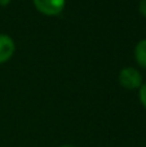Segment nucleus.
Wrapping results in <instances>:
<instances>
[{
  "label": "nucleus",
  "instance_id": "nucleus-1",
  "mask_svg": "<svg viewBox=\"0 0 146 147\" xmlns=\"http://www.w3.org/2000/svg\"><path fill=\"white\" fill-rule=\"evenodd\" d=\"M119 83L123 88L128 89V90L139 89L142 85V75L135 67H124L119 72Z\"/></svg>",
  "mask_w": 146,
  "mask_h": 147
},
{
  "label": "nucleus",
  "instance_id": "nucleus-2",
  "mask_svg": "<svg viewBox=\"0 0 146 147\" xmlns=\"http://www.w3.org/2000/svg\"><path fill=\"white\" fill-rule=\"evenodd\" d=\"M35 8L45 16H58L65 9L66 0H32Z\"/></svg>",
  "mask_w": 146,
  "mask_h": 147
},
{
  "label": "nucleus",
  "instance_id": "nucleus-3",
  "mask_svg": "<svg viewBox=\"0 0 146 147\" xmlns=\"http://www.w3.org/2000/svg\"><path fill=\"white\" fill-rule=\"evenodd\" d=\"M16 51L14 40L7 34H0V65L12 58Z\"/></svg>",
  "mask_w": 146,
  "mask_h": 147
},
{
  "label": "nucleus",
  "instance_id": "nucleus-4",
  "mask_svg": "<svg viewBox=\"0 0 146 147\" xmlns=\"http://www.w3.org/2000/svg\"><path fill=\"white\" fill-rule=\"evenodd\" d=\"M135 59L137 65L146 69V39H142L135 47Z\"/></svg>",
  "mask_w": 146,
  "mask_h": 147
},
{
  "label": "nucleus",
  "instance_id": "nucleus-5",
  "mask_svg": "<svg viewBox=\"0 0 146 147\" xmlns=\"http://www.w3.org/2000/svg\"><path fill=\"white\" fill-rule=\"evenodd\" d=\"M140 90H139V98L141 101L142 106L146 109V83H142V85L140 86Z\"/></svg>",
  "mask_w": 146,
  "mask_h": 147
},
{
  "label": "nucleus",
  "instance_id": "nucleus-6",
  "mask_svg": "<svg viewBox=\"0 0 146 147\" xmlns=\"http://www.w3.org/2000/svg\"><path fill=\"white\" fill-rule=\"evenodd\" d=\"M139 10H140V13H141L142 17L146 18V0H141V1H140Z\"/></svg>",
  "mask_w": 146,
  "mask_h": 147
},
{
  "label": "nucleus",
  "instance_id": "nucleus-7",
  "mask_svg": "<svg viewBox=\"0 0 146 147\" xmlns=\"http://www.w3.org/2000/svg\"><path fill=\"white\" fill-rule=\"evenodd\" d=\"M10 1H12V0H0V7H5V5H8Z\"/></svg>",
  "mask_w": 146,
  "mask_h": 147
},
{
  "label": "nucleus",
  "instance_id": "nucleus-8",
  "mask_svg": "<svg viewBox=\"0 0 146 147\" xmlns=\"http://www.w3.org/2000/svg\"><path fill=\"white\" fill-rule=\"evenodd\" d=\"M59 147H75L74 145H64V146H59Z\"/></svg>",
  "mask_w": 146,
  "mask_h": 147
}]
</instances>
